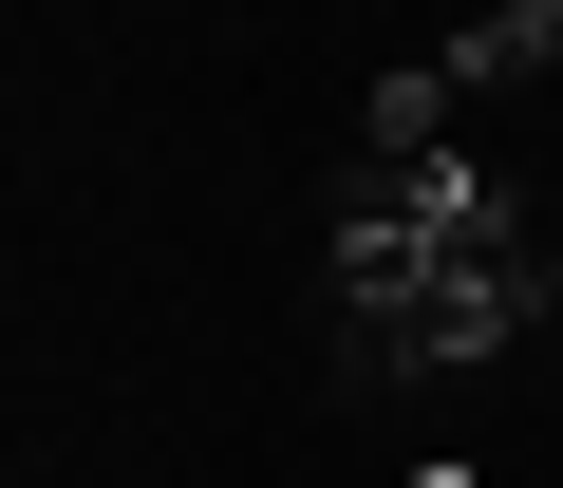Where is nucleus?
<instances>
[{
  "instance_id": "obj_1",
  "label": "nucleus",
  "mask_w": 563,
  "mask_h": 488,
  "mask_svg": "<svg viewBox=\"0 0 563 488\" xmlns=\"http://www.w3.org/2000/svg\"><path fill=\"white\" fill-rule=\"evenodd\" d=\"M320 301H339V339L376 376H470V357L563 320V225L488 151H395V169H339Z\"/></svg>"
},
{
  "instance_id": "obj_2",
  "label": "nucleus",
  "mask_w": 563,
  "mask_h": 488,
  "mask_svg": "<svg viewBox=\"0 0 563 488\" xmlns=\"http://www.w3.org/2000/svg\"><path fill=\"white\" fill-rule=\"evenodd\" d=\"M544 57H563V0H488L470 38H432V76H451V113H470V95H507V76H544Z\"/></svg>"
},
{
  "instance_id": "obj_3",
  "label": "nucleus",
  "mask_w": 563,
  "mask_h": 488,
  "mask_svg": "<svg viewBox=\"0 0 563 488\" xmlns=\"http://www.w3.org/2000/svg\"><path fill=\"white\" fill-rule=\"evenodd\" d=\"M413 488H488V469H470V451H432V469H413Z\"/></svg>"
}]
</instances>
